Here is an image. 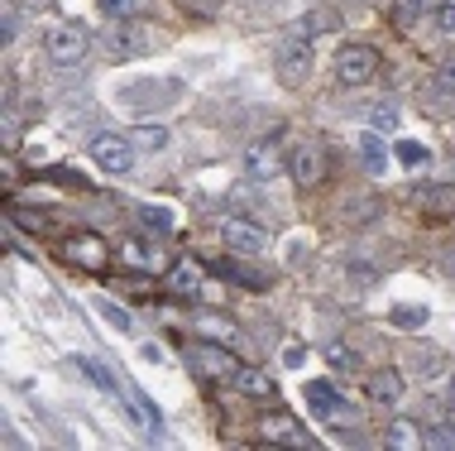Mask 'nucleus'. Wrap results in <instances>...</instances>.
I'll return each mask as SVG.
<instances>
[{
	"label": "nucleus",
	"instance_id": "1",
	"mask_svg": "<svg viewBox=\"0 0 455 451\" xmlns=\"http://www.w3.org/2000/svg\"><path fill=\"white\" fill-rule=\"evenodd\" d=\"M312 63H316V53H312V39H307V34L292 29L288 39L274 44V72L288 87H302V82L312 77Z\"/></svg>",
	"mask_w": 455,
	"mask_h": 451
},
{
	"label": "nucleus",
	"instance_id": "2",
	"mask_svg": "<svg viewBox=\"0 0 455 451\" xmlns=\"http://www.w3.org/2000/svg\"><path fill=\"white\" fill-rule=\"evenodd\" d=\"M44 53L53 68H77V63H87V53H92V34L82 29V24H58L44 39Z\"/></svg>",
	"mask_w": 455,
	"mask_h": 451
},
{
	"label": "nucleus",
	"instance_id": "3",
	"mask_svg": "<svg viewBox=\"0 0 455 451\" xmlns=\"http://www.w3.org/2000/svg\"><path fill=\"white\" fill-rule=\"evenodd\" d=\"M92 164L101 168V173H110V178H125L130 168H134V140H125V135H116V130H106V135H96L92 140Z\"/></svg>",
	"mask_w": 455,
	"mask_h": 451
},
{
	"label": "nucleus",
	"instance_id": "4",
	"mask_svg": "<svg viewBox=\"0 0 455 451\" xmlns=\"http://www.w3.org/2000/svg\"><path fill=\"white\" fill-rule=\"evenodd\" d=\"M379 72V53L369 44H346L336 53V82L340 87H364V82H374Z\"/></svg>",
	"mask_w": 455,
	"mask_h": 451
},
{
	"label": "nucleus",
	"instance_id": "5",
	"mask_svg": "<svg viewBox=\"0 0 455 451\" xmlns=\"http://www.w3.org/2000/svg\"><path fill=\"white\" fill-rule=\"evenodd\" d=\"M220 240L235 254H264L268 250V230L250 216H220Z\"/></svg>",
	"mask_w": 455,
	"mask_h": 451
},
{
	"label": "nucleus",
	"instance_id": "6",
	"mask_svg": "<svg viewBox=\"0 0 455 451\" xmlns=\"http://www.w3.org/2000/svg\"><path fill=\"white\" fill-rule=\"evenodd\" d=\"M288 173L298 188H316V182L326 178V154H322V144H312V140H298L288 149Z\"/></svg>",
	"mask_w": 455,
	"mask_h": 451
},
{
	"label": "nucleus",
	"instance_id": "7",
	"mask_svg": "<svg viewBox=\"0 0 455 451\" xmlns=\"http://www.w3.org/2000/svg\"><path fill=\"white\" fill-rule=\"evenodd\" d=\"M230 350H235V346H230ZM230 350H220V341H202V346L192 350V365L206 374V380H216V384H220V380H226V384H235L240 360L230 356Z\"/></svg>",
	"mask_w": 455,
	"mask_h": 451
},
{
	"label": "nucleus",
	"instance_id": "8",
	"mask_svg": "<svg viewBox=\"0 0 455 451\" xmlns=\"http://www.w3.org/2000/svg\"><path fill=\"white\" fill-rule=\"evenodd\" d=\"M63 260L77 264L82 274H101L106 260H110V250H106L101 236H68L63 240Z\"/></svg>",
	"mask_w": 455,
	"mask_h": 451
},
{
	"label": "nucleus",
	"instance_id": "9",
	"mask_svg": "<svg viewBox=\"0 0 455 451\" xmlns=\"http://www.w3.org/2000/svg\"><path fill=\"white\" fill-rule=\"evenodd\" d=\"M144 48H149V34H144L134 20H116V29L106 34V58H110V63H125V58H140Z\"/></svg>",
	"mask_w": 455,
	"mask_h": 451
},
{
	"label": "nucleus",
	"instance_id": "10",
	"mask_svg": "<svg viewBox=\"0 0 455 451\" xmlns=\"http://www.w3.org/2000/svg\"><path fill=\"white\" fill-rule=\"evenodd\" d=\"M369 404L374 408H398L403 399H408V380H403V370H393V365H384V370L369 374Z\"/></svg>",
	"mask_w": 455,
	"mask_h": 451
},
{
	"label": "nucleus",
	"instance_id": "11",
	"mask_svg": "<svg viewBox=\"0 0 455 451\" xmlns=\"http://www.w3.org/2000/svg\"><path fill=\"white\" fill-rule=\"evenodd\" d=\"M283 168H288V154L278 149V135L264 140V144H254V149L244 154V173H250L254 182H274Z\"/></svg>",
	"mask_w": 455,
	"mask_h": 451
},
{
	"label": "nucleus",
	"instance_id": "12",
	"mask_svg": "<svg viewBox=\"0 0 455 451\" xmlns=\"http://www.w3.org/2000/svg\"><path fill=\"white\" fill-rule=\"evenodd\" d=\"M259 442H274V447H307L312 437L302 432V423L292 413H264L259 418Z\"/></svg>",
	"mask_w": 455,
	"mask_h": 451
},
{
	"label": "nucleus",
	"instance_id": "13",
	"mask_svg": "<svg viewBox=\"0 0 455 451\" xmlns=\"http://www.w3.org/2000/svg\"><path fill=\"white\" fill-rule=\"evenodd\" d=\"M307 404H312V413H316V418H326V423H336V418L355 423V413H350L346 399H340V389H331L326 380H312V384H307Z\"/></svg>",
	"mask_w": 455,
	"mask_h": 451
},
{
	"label": "nucleus",
	"instance_id": "14",
	"mask_svg": "<svg viewBox=\"0 0 455 451\" xmlns=\"http://www.w3.org/2000/svg\"><path fill=\"white\" fill-rule=\"evenodd\" d=\"M192 326H196V332H202L206 341H220V346L244 350V336H240V326L230 322V317H220V312H196V317H192Z\"/></svg>",
	"mask_w": 455,
	"mask_h": 451
},
{
	"label": "nucleus",
	"instance_id": "15",
	"mask_svg": "<svg viewBox=\"0 0 455 451\" xmlns=\"http://www.w3.org/2000/svg\"><path fill=\"white\" fill-rule=\"evenodd\" d=\"M220 274L230 278V284H240V288H254V294H264L268 284H274V274H264V270H254V264H244V260H235V254H226V260L216 264Z\"/></svg>",
	"mask_w": 455,
	"mask_h": 451
},
{
	"label": "nucleus",
	"instance_id": "16",
	"mask_svg": "<svg viewBox=\"0 0 455 451\" xmlns=\"http://www.w3.org/2000/svg\"><path fill=\"white\" fill-rule=\"evenodd\" d=\"M355 149H360V164H364L374 178L388 168V149H384V140H379V130H374V125H369V130H360V140H355Z\"/></svg>",
	"mask_w": 455,
	"mask_h": 451
},
{
	"label": "nucleus",
	"instance_id": "17",
	"mask_svg": "<svg viewBox=\"0 0 455 451\" xmlns=\"http://www.w3.org/2000/svg\"><path fill=\"white\" fill-rule=\"evenodd\" d=\"M168 288H173V294H202L206 288V278H202V264L196 260H178L173 270H168Z\"/></svg>",
	"mask_w": 455,
	"mask_h": 451
},
{
	"label": "nucleus",
	"instance_id": "18",
	"mask_svg": "<svg viewBox=\"0 0 455 451\" xmlns=\"http://www.w3.org/2000/svg\"><path fill=\"white\" fill-rule=\"evenodd\" d=\"M116 254L130 264V270H158V264H164V260H158V250L149 246V240H140V236L120 240V250H116Z\"/></svg>",
	"mask_w": 455,
	"mask_h": 451
},
{
	"label": "nucleus",
	"instance_id": "19",
	"mask_svg": "<svg viewBox=\"0 0 455 451\" xmlns=\"http://www.w3.org/2000/svg\"><path fill=\"white\" fill-rule=\"evenodd\" d=\"M235 389L244 399H274L278 389H274V380H268L264 370H254V365H240V374H235Z\"/></svg>",
	"mask_w": 455,
	"mask_h": 451
},
{
	"label": "nucleus",
	"instance_id": "20",
	"mask_svg": "<svg viewBox=\"0 0 455 451\" xmlns=\"http://www.w3.org/2000/svg\"><path fill=\"white\" fill-rule=\"evenodd\" d=\"M451 0H393V15L398 24H417L422 15H432V10H446Z\"/></svg>",
	"mask_w": 455,
	"mask_h": 451
},
{
	"label": "nucleus",
	"instance_id": "21",
	"mask_svg": "<svg viewBox=\"0 0 455 451\" xmlns=\"http://www.w3.org/2000/svg\"><path fill=\"white\" fill-rule=\"evenodd\" d=\"M10 221H15L20 230H34V236H53V216L48 212H24V206H10Z\"/></svg>",
	"mask_w": 455,
	"mask_h": 451
},
{
	"label": "nucleus",
	"instance_id": "22",
	"mask_svg": "<svg viewBox=\"0 0 455 451\" xmlns=\"http://www.w3.org/2000/svg\"><path fill=\"white\" fill-rule=\"evenodd\" d=\"M336 29H340L336 10H312V15L298 24V34H307V39H316V34H336Z\"/></svg>",
	"mask_w": 455,
	"mask_h": 451
},
{
	"label": "nucleus",
	"instance_id": "23",
	"mask_svg": "<svg viewBox=\"0 0 455 451\" xmlns=\"http://www.w3.org/2000/svg\"><path fill=\"white\" fill-rule=\"evenodd\" d=\"M384 447H393V451L422 447V432H417V423H388V432H384Z\"/></svg>",
	"mask_w": 455,
	"mask_h": 451
},
{
	"label": "nucleus",
	"instance_id": "24",
	"mask_svg": "<svg viewBox=\"0 0 455 451\" xmlns=\"http://www.w3.org/2000/svg\"><path fill=\"white\" fill-rule=\"evenodd\" d=\"M398 164L408 168V173H412V168H427V164H432V149H427V144H417V140H403L398 144Z\"/></svg>",
	"mask_w": 455,
	"mask_h": 451
},
{
	"label": "nucleus",
	"instance_id": "25",
	"mask_svg": "<svg viewBox=\"0 0 455 451\" xmlns=\"http://www.w3.org/2000/svg\"><path fill=\"white\" fill-rule=\"evenodd\" d=\"M96 312H101L106 322L116 326V332H125V336L134 332V317H130L125 308H120V302H110V298H96Z\"/></svg>",
	"mask_w": 455,
	"mask_h": 451
},
{
	"label": "nucleus",
	"instance_id": "26",
	"mask_svg": "<svg viewBox=\"0 0 455 451\" xmlns=\"http://www.w3.org/2000/svg\"><path fill=\"white\" fill-rule=\"evenodd\" d=\"M130 140H134V149L154 154V149H164V144H168V130H164V125H140Z\"/></svg>",
	"mask_w": 455,
	"mask_h": 451
},
{
	"label": "nucleus",
	"instance_id": "27",
	"mask_svg": "<svg viewBox=\"0 0 455 451\" xmlns=\"http://www.w3.org/2000/svg\"><path fill=\"white\" fill-rule=\"evenodd\" d=\"M77 365H82V370H87V374H92V380H96V384H101V389H106V394H110V399H120V394H125V389H120V384H116V374H110V370H106V365H101V360H77Z\"/></svg>",
	"mask_w": 455,
	"mask_h": 451
},
{
	"label": "nucleus",
	"instance_id": "28",
	"mask_svg": "<svg viewBox=\"0 0 455 451\" xmlns=\"http://www.w3.org/2000/svg\"><path fill=\"white\" fill-rule=\"evenodd\" d=\"M369 125H374L379 135H388V130H398V106H393V101H379L374 111H369Z\"/></svg>",
	"mask_w": 455,
	"mask_h": 451
},
{
	"label": "nucleus",
	"instance_id": "29",
	"mask_svg": "<svg viewBox=\"0 0 455 451\" xmlns=\"http://www.w3.org/2000/svg\"><path fill=\"white\" fill-rule=\"evenodd\" d=\"M96 10H101L106 20H134L140 0H96Z\"/></svg>",
	"mask_w": 455,
	"mask_h": 451
},
{
	"label": "nucleus",
	"instance_id": "30",
	"mask_svg": "<svg viewBox=\"0 0 455 451\" xmlns=\"http://www.w3.org/2000/svg\"><path fill=\"white\" fill-rule=\"evenodd\" d=\"M417 197L427 206H436V212H455V188H422Z\"/></svg>",
	"mask_w": 455,
	"mask_h": 451
},
{
	"label": "nucleus",
	"instance_id": "31",
	"mask_svg": "<svg viewBox=\"0 0 455 451\" xmlns=\"http://www.w3.org/2000/svg\"><path fill=\"white\" fill-rule=\"evenodd\" d=\"M427 317H432L427 308H393V326H412L417 332V326H427Z\"/></svg>",
	"mask_w": 455,
	"mask_h": 451
},
{
	"label": "nucleus",
	"instance_id": "32",
	"mask_svg": "<svg viewBox=\"0 0 455 451\" xmlns=\"http://www.w3.org/2000/svg\"><path fill=\"white\" fill-rule=\"evenodd\" d=\"M140 221L154 226V230H173V212H168V206H144Z\"/></svg>",
	"mask_w": 455,
	"mask_h": 451
},
{
	"label": "nucleus",
	"instance_id": "33",
	"mask_svg": "<svg viewBox=\"0 0 455 451\" xmlns=\"http://www.w3.org/2000/svg\"><path fill=\"white\" fill-rule=\"evenodd\" d=\"M326 356H331V365H336V370H346V374H350V370H360V360H355L346 346H331Z\"/></svg>",
	"mask_w": 455,
	"mask_h": 451
},
{
	"label": "nucleus",
	"instance_id": "34",
	"mask_svg": "<svg viewBox=\"0 0 455 451\" xmlns=\"http://www.w3.org/2000/svg\"><path fill=\"white\" fill-rule=\"evenodd\" d=\"M422 442L436 447V451H446V447H455V432L451 428H432V432H422Z\"/></svg>",
	"mask_w": 455,
	"mask_h": 451
},
{
	"label": "nucleus",
	"instance_id": "35",
	"mask_svg": "<svg viewBox=\"0 0 455 451\" xmlns=\"http://www.w3.org/2000/svg\"><path fill=\"white\" fill-rule=\"evenodd\" d=\"M436 87H441V92H455V53L446 58V63H441V72H436Z\"/></svg>",
	"mask_w": 455,
	"mask_h": 451
},
{
	"label": "nucleus",
	"instance_id": "36",
	"mask_svg": "<svg viewBox=\"0 0 455 451\" xmlns=\"http://www.w3.org/2000/svg\"><path fill=\"white\" fill-rule=\"evenodd\" d=\"M302 360H307V346H302V341H292V346L283 350V365H292V370H298Z\"/></svg>",
	"mask_w": 455,
	"mask_h": 451
},
{
	"label": "nucleus",
	"instance_id": "37",
	"mask_svg": "<svg viewBox=\"0 0 455 451\" xmlns=\"http://www.w3.org/2000/svg\"><path fill=\"white\" fill-rule=\"evenodd\" d=\"M446 408H451V418H455V374H451V384H446Z\"/></svg>",
	"mask_w": 455,
	"mask_h": 451
},
{
	"label": "nucleus",
	"instance_id": "38",
	"mask_svg": "<svg viewBox=\"0 0 455 451\" xmlns=\"http://www.w3.org/2000/svg\"><path fill=\"white\" fill-rule=\"evenodd\" d=\"M441 20H446V29H455V10H441Z\"/></svg>",
	"mask_w": 455,
	"mask_h": 451
}]
</instances>
